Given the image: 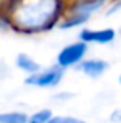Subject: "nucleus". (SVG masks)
<instances>
[{
	"instance_id": "obj_1",
	"label": "nucleus",
	"mask_w": 121,
	"mask_h": 123,
	"mask_svg": "<svg viewBox=\"0 0 121 123\" xmlns=\"http://www.w3.org/2000/svg\"><path fill=\"white\" fill-rule=\"evenodd\" d=\"M68 0H14L8 11L9 28L34 36L58 27L67 11Z\"/></svg>"
},
{
	"instance_id": "obj_2",
	"label": "nucleus",
	"mask_w": 121,
	"mask_h": 123,
	"mask_svg": "<svg viewBox=\"0 0 121 123\" xmlns=\"http://www.w3.org/2000/svg\"><path fill=\"white\" fill-rule=\"evenodd\" d=\"M109 0H72L67 5V11L59 20V30H76L82 28L92 16L107 5Z\"/></svg>"
},
{
	"instance_id": "obj_3",
	"label": "nucleus",
	"mask_w": 121,
	"mask_h": 123,
	"mask_svg": "<svg viewBox=\"0 0 121 123\" xmlns=\"http://www.w3.org/2000/svg\"><path fill=\"white\" fill-rule=\"evenodd\" d=\"M64 76H65V70L53 64V66L40 67L34 73L25 75L23 83L28 87H34V89H56L62 83Z\"/></svg>"
},
{
	"instance_id": "obj_4",
	"label": "nucleus",
	"mask_w": 121,
	"mask_h": 123,
	"mask_svg": "<svg viewBox=\"0 0 121 123\" xmlns=\"http://www.w3.org/2000/svg\"><path fill=\"white\" fill-rule=\"evenodd\" d=\"M88 53V45L82 41H75L70 44L64 45L62 48L58 51L56 55V61L55 64L59 66L60 69L68 70V69H75Z\"/></svg>"
},
{
	"instance_id": "obj_5",
	"label": "nucleus",
	"mask_w": 121,
	"mask_h": 123,
	"mask_svg": "<svg viewBox=\"0 0 121 123\" xmlns=\"http://www.w3.org/2000/svg\"><path fill=\"white\" fill-rule=\"evenodd\" d=\"M78 39L85 42L87 45H92V44L109 45L116 39V30L112 27H104V28L82 27V28H79Z\"/></svg>"
},
{
	"instance_id": "obj_6",
	"label": "nucleus",
	"mask_w": 121,
	"mask_h": 123,
	"mask_svg": "<svg viewBox=\"0 0 121 123\" xmlns=\"http://www.w3.org/2000/svg\"><path fill=\"white\" fill-rule=\"evenodd\" d=\"M81 75L90 80H98L109 70V62L103 58H87L85 56L78 66L75 67Z\"/></svg>"
},
{
	"instance_id": "obj_7",
	"label": "nucleus",
	"mask_w": 121,
	"mask_h": 123,
	"mask_svg": "<svg viewBox=\"0 0 121 123\" xmlns=\"http://www.w3.org/2000/svg\"><path fill=\"white\" fill-rule=\"evenodd\" d=\"M14 66H16V69L20 70V72L25 73V75L34 73L36 70H39L40 67H42L36 58H33L30 53H25V51L16 55V58H14Z\"/></svg>"
},
{
	"instance_id": "obj_8",
	"label": "nucleus",
	"mask_w": 121,
	"mask_h": 123,
	"mask_svg": "<svg viewBox=\"0 0 121 123\" xmlns=\"http://www.w3.org/2000/svg\"><path fill=\"white\" fill-rule=\"evenodd\" d=\"M28 114L20 109H9L0 112V123H27Z\"/></svg>"
},
{
	"instance_id": "obj_9",
	"label": "nucleus",
	"mask_w": 121,
	"mask_h": 123,
	"mask_svg": "<svg viewBox=\"0 0 121 123\" xmlns=\"http://www.w3.org/2000/svg\"><path fill=\"white\" fill-rule=\"evenodd\" d=\"M53 117V111L50 108H42L37 111L28 114L27 123H48V120Z\"/></svg>"
},
{
	"instance_id": "obj_10",
	"label": "nucleus",
	"mask_w": 121,
	"mask_h": 123,
	"mask_svg": "<svg viewBox=\"0 0 121 123\" xmlns=\"http://www.w3.org/2000/svg\"><path fill=\"white\" fill-rule=\"evenodd\" d=\"M48 123H87L85 120L79 117H73V115H55L48 120Z\"/></svg>"
},
{
	"instance_id": "obj_11",
	"label": "nucleus",
	"mask_w": 121,
	"mask_h": 123,
	"mask_svg": "<svg viewBox=\"0 0 121 123\" xmlns=\"http://www.w3.org/2000/svg\"><path fill=\"white\" fill-rule=\"evenodd\" d=\"M120 11H121V0H113V2L109 5L106 14L107 16H113V14H116V12H120Z\"/></svg>"
},
{
	"instance_id": "obj_12",
	"label": "nucleus",
	"mask_w": 121,
	"mask_h": 123,
	"mask_svg": "<svg viewBox=\"0 0 121 123\" xmlns=\"http://www.w3.org/2000/svg\"><path fill=\"white\" fill-rule=\"evenodd\" d=\"M109 118L112 123H121V109H113Z\"/></svg>"
},
{
	"instance_id": "obj_13",
	"label": "nucleus",
	"mask_w": 121,
	"mask_h": 123,
	"mask_svg": "<svg viewBox=\"0 0 121 123\" xmlns=\"http://www.w3.org/2000/svg\"><path fill=\"white\" fill-rule=\"evenodd\" d=\"M120 83H121V75H120Z\"/></svg>"
},
{
	"instance_id": "obj_14",
	"label": "nucleus",
	"mask_w": 121,
	"mask_h": 123,
	"mask_svg": "<svg viewBox=\"0 0 121 123\" xmlns=\"http://www.w3.org/2000/svg\"><path fill=\"white\" fill-rule=\"evenodd\" d=\"M68 2H72V0H68Z\"/></svg>"
}]
</instances>
